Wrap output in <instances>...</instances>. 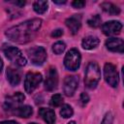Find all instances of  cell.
<instances>
[{
  "mask_svg": "<svg viewBox=\"0 0 124 124\" xmlns=\"http://www.w3.org/2000/svg\"><path fill=\"white\" fill-rule=\"evenodd\" d=\"M43 80V77L40 73H34L29 72L26 74L25 79H24V88L27 93H32L37 86L41 83Z\"/></svg>",
  "mask_w": 124,
  "mask_h": 124,
  "instance_id": "obj_7",
  "label": "cell"
},
{
  "mask_svg": "<svg viewBox=\"0 0 124 124\" xmlns=\"http://www.w3.org/2000/svg\"><path fill=\"white\" fill-rule=\"evenodd\" d=\"M58 85V74L57 71L54 67H50L48 72H47V76H46V79L45 81V88L47 91H53L54 89L57 88Z\"/></svg>",
  "mask_w": 124,
  "mask_h": 124,
  "instance_id": "obj_11",
  "label": "cell"
},
{
  "mask_svg": "<svg viewBox=\"0 0 124 124\" xmlns=\"http://www.w3.org/2000/svg\"><path fill=\"white\" fill-rule=\"evenodd\" d=\"M13 113L22 118H28L33 113V108L30 106H19L13 110Z\"/></svg>",
  "mask_w": 124,
  "mask_h": 124,
  "instance_id": "obj_17",
  "label": "cell"
},
{
  "mask_svg": "<svg viewBox=\"0 0 124 124\" xmlns=\"http://www.w3.org/2000/svg\"><path fill=\"white\" fill-rule=\"evenodd\" d=\"M29 124H38V123H35V122H31V123H29Z\"/></svg>",
  "mask_w": 124,
  "mask_h": 124,
  "instance_id": "obj_33",
  "label": "cell"
},
{
  "mask_svg": "<svg viewBox=\"0 0 124 124\" xmlns=\"http://www.w3.org/2000/svg\"><path fill=\"white\" fill-rule=\"evenodd\" d=\"M100 43V40L96 36H87L82 39L81 46L84 49H93L98 46Z\"/></svg>",
  "mask_w": 124,
  "mask_h": 124,
  "instance_id": "obj_16",
  "label": "cell"
},
{
  "mask_svg": "<svg viewBox=\"0 0 124 124\" xmlns=\"http://www.w3.org/2000/svg\"><path fill=\"white\" fill-rule=\"evenodd\" d=\"M88 102H89V96L85 92H82L80 94V97H79V103H80V105L82 107H84Z\"/></svg>",
  "mask_w": 124,
  "mask_h": 124,
  "instance_id": "obj_25",
  "label": "cell"
},
{
  "mask_svg": "<svg viewBox=\"0 0 124 124\" xmlns=\"http://www.w3.org/2000/svg\"><path fill=\"white\" fill-rule=\"evenodd\" d=\"M101 78V71L99 65L96 62H89L86 70H85V77H84V83L87 88L93 89L95 88Z\"/></svg>",
  "mask_w": 124,
  "mask_h": 124,
  "instance_id": "obj_2",
  "label": "cell"
},
{
  "mask_svg": "<svg viewBox=\"0 0 124 124\" xmlns=\"http://www.w3.org/2000/svg\"><path fill=\"white\" fill-rule=\"evenodd\" d=\"M63 35V30L62 29H55L51 32V37H54V38H59Z\"/></svg>",
  "mask_w": 124,
  "mask_h": 124,
  "instance_id": "obj_27",
  "label": "cell"
},
{
  "mask_svg": "<svg viewBox=\"0 0 124 124\" xmlns=\"http://www.w3.org/2000/svg\"><path fill=\"white\" fill-rule=\"evenodd\" d=\"M74 113V110L70 105H63L60 109V115L64 118H70Z\"/></svg>",
  "mask_w": 124,
  "mask_h": 124,
  "instance_id": "obj_20",
  "label": "cell"
},
{
  "mask_svg": "<svg viewBox=\"0 0 124 124\" xmlns=\"http://www.w3.org/2000/svg\"><path fill=\"white\" fill-rule=\"evenodd\" d=\"M65 49H66V45L63 42H56L52 46V51L55 54H61L64 52Z\"/></svg>",
  "mask_w": 124,
  "mask_h": 124,
  "instance_id": "obj_22",
  "label": "cell"
},
{
  "mask_svg": "<svg viewBox=\"0 0 124 124\" xmlns=\"http://www.w3.org/2000/svg\"><path fill=\"white\" fill-rule=\"evenodd\" d=\"M72 6L74 8H77V9H81L85 6V1H82V0H75L72 2Z\"/></svg>",
  "mask_w": 124,
  "mask_h": 124,
  "instance_id": "obj_26",
  "label": "cell"
},
{
  "mask_svg": "<svg viewBox=\"0 0 124 124\" xmlns=\"http://www.w3.org/2000/svg\"><path fill=\"white\" fill-rule=\"evenodd\" d=\"M2 50L5 54V56L13 63H15L16 66L19 67H23L26 65L27 60L26 58L23 56L22 52L16 46H8V45H4L2 46Z\"/></svg>",
  "mask_w": 124,
  "mask_h": 124,
  "instance_id": "obj_3",
  "label": "cell"
},
{
  "mask_svg": "<svg viewBox=\"0 0 124 124\" xmlns=\"http://www.w3.org/2000/svg\"><path fill=\"white\" fill-rule=\"evenodd\" d=\"M104 77L108 85L116 87L119 83V75L116 67L111 63H106L104 66Z\"/></svg>",
  "mask_w": 124,
  "mask_h": 124,
  "instance_id": "obj_6",
  "label": "cell"
},
{
  "mask_svg": "<svg viewBox=\"0 0 124 124\" xmlns=\"http://www.w3.org/2000/svg\"><path fill=\"white\" fill-rule=\"evenodd\" d=\"M2 69H3V61H2V59L0 57V73L2 72Z\"/></svg>",
  "mask_w": 124,
  "mask_h": 124,
  "instance_id": "obj_30",
  "label": "cell"
},
{
  "mask_svg": "<svg viewBox=\"0 0 124 124\" xmlns=\"http://www.w3.org/2000/svg\"><path fill=\"white\" fill-rule=\"evenodd\" d=\"M24 99H25V96L23 95V93L16 92L6 98L4 108L5 109H8V110H14L17 107H19V105L24 101Z\"/></svg>",
  "mask_w": 124,
  "mask_h": 124,
  "instance_id": "obj_9",
  "label": "cell"
},
{
  "mask_svg": "<svg viewBox=\"0 0 124 124\" xmlns=\"http://www.w3.org/2000/svg\"><path fill=\"white\" fill-rule=\"evenodd\" d=\"M55 4H65L66 3V1L64 0V1H53Z\"/></svg>",
  "mask_w": 124,
  "mask_h": 124,
  "instance_id": "obj_31",
  "label": "cell"
},
{
  "mask_svg": "<svg viewBox=\"0 0 124 124\" xmlns=\"http://www.w3.org/2000/svg\"><path fill=\"white\" fill-rule=\"evenodd\" d=\"M6 75H7V79L10 82L11 85H14L15 86V85H17L20 82L21 75H20V72L18 70H16V68L8 67L7 68Z\"/></svg>",
  "mask_w": 124,
  "mask_h": 124,
  "instance_id": "obj_14",
  "label": "cell"
},
{
  "mask_svg": "<svg viewBox=\"0 0 124 124\" xmlns=\"http://www.w3.org/2000/svg\"><path fill=\"white\" fill-rule=\"evenodd\" d=\"M47 6L46 1H35L33 3V9L37 14H44L47 10Z\"/></svg>",
  "mask_w": 124,
  "mask_h": 124,
  "instance_id": "obj_19",
  "label": "cell"
},
{
  "mask_svg": "<svg viewBox=\"0 0 124 124\" xmlns=\"http://www.w3.org/2000/svg\"><path fill=\"white\" fill-rule=\"evenodd\" d=\"M87 23H88V25H89L90 27H92V28H97V27H99L100 24H101V16H100L99 15H95V16H93L91 18H89V19L87 20Z\"/></svg>",
  "mask_w": 124,
  "mask_h": 124,
  "instance_id": "obj_23",
  "label": "cell"
},
{
  "mask_svg": "<svg viewBox=\"0 0 124 124\" xmlns=\"http://www.w3.org/2000/svg\"><path fill=\"white\" fill-rule=\"evenodd\" d=\"M101 8H102V10L105 13H107L108 15L115 16V15H118L120 13V9L116 5H114L112 3H109V2H104V3H102L101 4Z\"/></svg>",
  "mask_w": 124,
  "mask_h": 124,
  "instance_id": "obj_18",
  "label": "cell"
},
{
  "mask_svg": "<svg viewBox=\"0 0 124 124\" xmlns=\"http://www.w3.org/2000/svg\"><path fill=\"white\" fill-rule=\"evenodd\" d=\"M15 4L16 5H18L19 7H23L25 5V1H16Z\"/></svg>",
  "mask_w": 124,
  "mask_h": 124,
  "instance_id": "obj_29",
  "label": "cell"
},
{
  "mask_svg": "<svg viewBox=\"0 0 124 124\" xmlns=\"http://www.w3.org/2000/svg\"><path fill=\"white\" fill-rule=\"evenodd\" d=\"M106 46L108 50H110L112 52L123 53L124 42L120 38H109L106 41Z\"/></svg>",
  "mask_w": 124,
  "mask_h": 124,
  "instance_id": "obj_12",
  "label": "cell"
},
{
  "mask_svg": "<svg viewBox=\"0 0 124 124\" xmlns=\"http://www.w3.org/2000/svg\"><path fill=\"white\" fill-rule=\"evenodd\" d=\"M39 115L43 118V120L46 124H54L55 122V113L54 110L51 108H41L39 109Z\"/></svg>",
  "mask_w": 124,
  "mask_h": 124,
  "instance_id": "obj_15",
  "label": "cell"
},
{
  "mask_svg": "<svg viewBox=\"0 0 124 124\" xmlns=\"http://www.w3.org/2000/svg\"><path fill=\"white\" fill-rule=\"evenodd\" d=\"M41 25L42 19L32 18L9 28L5 32V35L10 41L14 43L26 44L36 37L38 31L41 28Z\"/></svg>",
  "mask_w": 124,
  "mask_h": 124,
  "instance_id": "obj_1",
  "label": "cell"
},
{
  "mask_svg": "<svg viewBox=\"0 0 124 124\" xmlns=\"http://www.w3.org/2000/svg\"><path fill=\"white\" fill-rule=\"evenodd\" d=\"M62 103H63V97H62L61 94H54V95H52L51 98H50V101H49L50 106H52L54 108L61 106Z\"/></svg>",
  "mask_w": 124,
  "mask_h": 124,
  "instance_id": "obj_21",
  "label": "cell"
},
{
  "mask_svg": "<svg viewBox=\"0 0 124 124\" xmlns=\"http://www.w3.org/2000/svg\"><path fill=\"white\" fill-rule=\"evenodd\" d=\"M66 26L70 29L72 34H77L81 26V16L80 15H74L68 17L65 20Z\"/></svg>",
  "mask_w": 124,
  "mask_h": 124,
  "instance_id": "obj_13",
  "label": "cell"
},
{
  "mask_svg": "<svg viewBox=\"0 0 124 124\" xmlns=\"http://www.w3.org/2000/svg\"><path fill=\"white\" fill-rule=\"evenodd\" d=\"M81 56L77 48H71L64 58V65L70 71H77L80 66Z\"/></svg>",
  "mask_w": 124,
  "mask_h": 124,
  "instance_id": "obj_4",
  "label": "cell"
},
{
  "mask_svg": "<svg viewBox=\"0 0 124 124\" xmlns=\"http://www.w3.org/2000/svg\"><path fill=\"white\" fill-rule=\"evenodd\" d=\"M122 29V23L117 20H109L102 25V31L107 36H113L118 34Z\"/></svg>",
  "mask_w": 124,
  "mask_h": 124,
  "instance_id": "obj_10",
  "label": "cell"
},
{
  "mask_svg": "<svg viewBox=\"0 0 124 124\" xmlns=\"http://www.w3.org/2000/svg\"><path fill=\"white\" fill-rule=\"evenodd\" d=\"M27 54L32 64L40 66L46 59V51L43 46H33L27 49Z\"/></svg>",
  "mask_w": 124,
  "mask_h": 124,
  "instance_id": "obj_5",
  "label": "cell"
},
{
  "mask_svg": "<svg viewBox=\"0 0 124 124\" xmlns=\"http://www.w3.org/2000/svg\"><path fill=\"white\" fill-rule=\"evenodd\" d=\"M0 124H18L15 120H6V121H1Z\"/></svg>",
  "mask_w": 124,
  "mask_h": 124,
  "instance_id": "obj_28",
  "label": "cell"
},
{
  "mask_svg": "<svg viewBox=\"0 0 124 124\" xmlns=\"http://www.w3.org/2000/svg\"><path fill=\"white\" fill-rule=\"evenodd\" d=\"M112 123H113V115H112V113L110 111H108L104 116L101 124H112Z\"/></svg>",
  "mask_w": 124,
  "mask_h": 124,
  "instance_id": "obj_24",
  "label": "cell"
},
{
  "mask_svg": "<svg viewBox=\"0 0 124 124\" xmlns=\"http://www.w3.org/2000/svg\"><path fill=\"white\" fill-rule=\"evenodd\" d=\"M78 86V78L77 76H68L64 78L63 91L66 96L71 97L76 92Z\"/></svg>",
  "mask_w": 124,
  "mask_h": 124,
  "instance_id": "obj_8",
  "label": "cell"
},
{
  "mask_svg": "<svg viewBox=\"0 0 124 124\" xmlns=\"http://www.w3.org/2000/svg\"><path fill=\"white\" fill-rule=\"evenodd\" d=\"M67 124H76V122H75V121H70V122L67 123Z\"/></svg>",
  "mask_w": 124,
  "mask_h": 124,
  "instance_id": "obj_32",
  "label": "cell"
}]
</instances>
